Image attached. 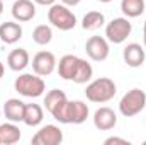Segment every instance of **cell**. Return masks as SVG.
I'll use <instances>...</instances> for the list:
<instances>
[{
  "label": "cell",
  "mask_w": 146,
  "mask_h": 145,
  "mask_svg": "<svg viewBox=\"0 0 146 145\" xmlns=\"http://www.w3.org/2000/svg\"><path fill=\"white\" fill-rule=\"evenodd\" d=\"M14 89H15L21 96L34 99V97H39V96L44 94L46 84H44L42 77L37 75V73H22V75H19V77L15 79Z\"/></svg>",
  "instance_id": "cell-4"
},
{
  "label": "cell",
  "mask_w": 146,
  "mask_h": 145,
  "mask_svg": "<svg viewBox=\"0 0 146 145\" xmlns=\"http://www.w3.org/2000/svg\"><path fill=\"white\" fill-rule=\"evenodd\" d=\"M51 39H53V31H51L49 26L39 24V26L34 28V31H33V41H34L36 44H39V46H46V44L51 43Z\"/></svg>",
  "instance_id": "cell-21"
},
{
  "label": "cell",
  "mask_w": 146,
  "mask_h": 145,
  "mask_svg": "<svg viewBox=\"0 0 146 145\" xmlns=\"http://www.w3.org/2000/svg\"><path fill=\"white\" fill-rule=\"evenodd\" d=\"M85 51H87V55H88L90 60H94V62H104V60H107L110 50H109V43H107L106 38L92 36L87 41V44H85Z\"/></svg>",
  "instance_id": "cell-10"
},
{
  "label": "cell",
  "mask_w": 146,
  "mask_h": 145,
  "mask_svg": "<svg viewBox=\"0 0 146 145\" xmlns=\"http://www.w3.org/2000/svg\"><path fill=\"white\" fill-rule=\"evenodd\" d=\"M22 133L19 126L12 121L0 125V145H14L21 140Z\"/></svg>",
  "instance_id": "cell-17"
},
{
  "label": "cell",
  "mask_w": 146,
  "mask_h": 145,
  "mask_svg": "<svg viewBox=\"0 0 146 145\" xmlns=\"http://www.w3.org/2000/svg\"><path fill=\"white\" fill-rule=\"evenodd\" d=\"M146 108V92L141 89H131L127 91L122 99L119 101V111L126 118H133L139 114Z\"/></svg>",
  "instance_id": "cell-6"
},
{
  "label": "cell",
  "mask_w": 146,
  "mask_h": 145,
  "mask_svg": "<svg viewBox=\"0 0 146 145\" xmlns=\"http://www.w3.org/2000/svg\"><path fill=\"white\" fill-rule=\"evenodd\" d=\"M63 99H66V94H65L63 91H60V89H53V91H49V92L46 94V97H44V108L48 109V111H51L58 103H61Z\"/></svg>",
  "instance_id": "cell-22"
},
{
  "label": "cell",
  "mask_w": 146,
  "mask_h": 145,
  "mask_svg": "<svg viewBox=\"0 0 146 145\" xmlns=\"http://www.w3.org/2000/svg\"><path fill=\"white\" fill-rule=\"evenodd\" d=\"M61 2H63L66 7H75V5H78L82 0H61Z\"/></svg>",
  "instance_id": "cell-25"
},
{
  "label": "cell",
  "mask_w": 146,
  "mask_h": 145,
  "mask_svg": "<svg viewBox=\"0 0 146 145\" xmlns=\"http://www.w3.org/2000/svg\"><path fill=\"white\" fill-rule=\"evenodd\" d=\"M99 2H102V3H109V2H112V0H99Z\"/></svg>",
  "instance_id": "cell-29"
},
{
  "label": "cell",
  "mask_w": 146,
  "mask_h": 145,
  "mask_svg": "<svg viewBox=\"0 0 146 145\" xmlns=\"http://www.w3.org/2000/svg\"><path fill=\"white\" fill-rule=\"evenodd\" d=\"M58 75L63 80H70L75 84H87L88 80H92L94 68L83 58H78L75 55H65L60 58Z\"/></svg>",
  "instance_id": "cell-1"
},
{
  "label": "cell",
  "mask_w": 146,
  "mask_h": 145,
  "mask_svg": "<svg viewBox=\"0 0 146 145\" xmlns=\"http://www.w3.org/2000/svg\"><path fill=\"white\" fill-rule=\"evenodd\" d=\"M2 12H3V3H2V0H0V15H2Z\"/></svg>",
  "instance_id": "cell-28"
},
{
  "label": "cell",
  "mask_w": 146,
  "mask_h": 145,
  "mask_svg": "<svg viewBox=\"0 0 146 145\" xmlns=\"http://www.w3.org/2000/svg\"><path fill=\"white\" fill-rule=\"evenodd\" d=\"M2 113L5 114V118L12 123H19V121H24V113H26V103H22L21 99H7Z\"/></svg>",
  "instance_id": "cell-14"
},
{
  "label": "cell",
  "mask_w": 146,
  "mask_h": 145,
  "mask_svg": "<svg viewBox=\"0 0 146 145\" xmlns=\"http://www.w3.org/2000/svg\"><path fill=\"white\" fill-rule=\"evenodd\" d=\"M51 116L63 123V125H82L87 121L90 109L83 101H68L63 99L61 103H58L54 108L49 111Z\"/></svg>",
  "instance_id": "cell-2"
},
{
  "label": "cell",
  "mask_w": 146,
  "mask_h": 145,
  "mask_svg": "<svg viewBox=\"0 0 146 145\" xmlns=\"http://www.w3.org/2000/svg\"><path fill=\"white\" fill-rule=\"evenodd\" d=\"M22 38V26L15 22H3L0 24V39L5 44H14Z\"/></svg>",
  "instance_id": "cell-16"
},
{
  "label": "cell",
  "mask_w": 146,
  "mask_h": 145,
  "mask_svg": "<svg viewBox=\"0 0 146 145\" xmlns=\"http://www.w3.org/2000/svg\"><path fill=\"white\" fill-rule=\"evenodd\" d=\"M117 92V87L114 84V80L109 77H100V79H95L92 80L87 89H85V96L90 103H97V104H104V103H109L110 99L115 96Z\"/></svg>",
  "instance_id": "cell-3"
},
{
  "label": "cell",
  "mask_w": 146,
  "mask_h": 145,
  "mask_svg": "<svg viewBox=\"0 0 146 145\" xmlns=\"http://www.w3.org/2000/svg\"><path fill=\"white\" fill-rule=\"evenodd\" d=\"M3 72H5V67H3V63L0 62V79L3 77Z\"/></svg>",
  "instance_id": "cell-27"
},
{
  "label": "cell",
  "mask_w": 146,
  "mask_h": 145,
  "mask_svg": "<svg viewBox=\"0 0 146 145\" xmlns=\"http://www.w3.org/2000/svg\"><path fill=\"white\" fill-rule=\"evenodd\" d=\"M143 41H145V50H146V21H145V26H143Z\"/></svg>",
  "instance_id": "cell-26"
},
{
  "label": "cell",
  "mask_w": 146,
  "mask_h": 145,
  "mask_svg": "<svg viewBox=\"0 0 146 145\" xmlns=\"http://www.w3.org/2000/svg\"><path fill=\"white\" fill-rule=\"evenodd\" d=\"M94 125L100 132H109V130H112L117 125V116H115L114 109L107 108V106L99 108L94 113Z\"/></svg>",
  "instance_id": "cell-12"
},
{
  "label": "cell",
  "mask_w": 146,
  "mask_h": 145,
  "mask_svg": "<svg viewBox=\"0 0 146 145\" xmlns=\"http://www.w3.org/2000/svg\"><path fill=\"white\" fill-rule=\"evenodd\" d=\"M131 31H133V24L129 22L127 17H115L106 26V38L114 44H121L129 38Z\"/></svg>",
  "instance_id": "cell-7"
},
{
  "label": "cell",
  "mask_w": 146,
  "mask_h": 145,
  "mask_svg": "<svg viewBox=\"0 0 146 145\" xmlns=\"http://www.w3.org/2000/svg\"><path fill=\"white\" fill-rule=\"evenodd\" d=\"M61 142H63V132L56 125L42 126L31 138V144L33 145H60Z\"/></svg>",
  "instance_id": "cell-8"
},
{
  "label": "cell",
  "mask_w": 146,
  "mask_h": 145,
  "mask_svg": "<svg viewBox=\"0 0 146 145\" xmlns=\"http://www.w3.org/2000/svg\"><path fill=\"white\" fill-rule=\"evenodd\" d=\"M44 118V111L42 108L36 104V103H31V104H26V113H24V123L27 126H37Z\"/></svg>",
  "instance_id": "cell-20"
},
{
  "label": "cell",
  "mask_w": 146,
  "mask_h": 145,
  "mask_svg": "<svg viewBox=\"0 0 146 145\" xmlns=\"http://www.w3.org/2000/svg\"><path fill=\"white\" fill-rule=\"evenodd\" d=\"M106 24V15L102 12H97V10H90L83 15L82 19V28L85 31H97L100 29L102 26Z\"/></svg>",
  "instance_id": "cell-18"
},
{
  "label": "cell",
  "mask_w": 146,
  "mask_h": 145,
  "mask_svg": "<svg viewBox=\"0 0 146 145\" xmlns=\"http://www.w3.org/2000/svg\"><path fill=\"white\" fill-rule=\"evenodd\" d=\"M112 144L129 145V140H126V138H119V137H109V138L104 140V145H112Z\"/></svg>",
  "instance_id": "cell-23"
},
{
  "label": "cell",
  "mask_w": 146,
  "mask_h": 145,
  "mask_svg": "<svg viewBox=\"0 0 146 145\" xmlns=\"http://www.w3.org/2000/svg\"><path fill=\"white\" fill-rule=\"evenodd\" d=\"M34 3L42 5V7H51L53 3H56V0H34Z\"/></svg>",
  "instance_id": "cell-24"
},
{
  "label": "cell",
  "mask_w": 146,
  "mask_h": 145,
  "mask_svg": "<svg viewBox=\"0 0 146 145\" xmlns=\"http://www.w3.org/2000/svg\"><path fill=\"white\" fill-rule=\"evenodd\" d=\"M31 62V56L27 53V50L24 48H17V50H12L7 56V65L10 70L14 72H22Z\"/></svg>",
  "instance_id": "cell-15"
},
{
  "label": "cell",
  "mask_w": 146,
  "mask_h": 145,
  "mask_svg": "<svg viewBox=\"0 0 146 145\" xmlns=\"http://www.w3.org/2000/svg\"><path fill=\"white\" fill-rule=\"evenodd\" d=\"M36 15V3L33 0H15L12 3V17L17 22L33 21Z\"/></svg>",
  "instance_id": "cell-11"
},
{
  "label": "cell",
  "mask_w": 146,
  "mask_h": 145,
  "mask_svg": "<svg viewBox=\"0 0 146 145\" xmlns=\"http://www.w3.org/2000/svg\"><path fill=\"white\" fill-rule=\"evenodd\" d=\"M122 58L124 62L127 63V67L131 68H138L145 63L146 60V53H145V48L138 43H129L124 51H122Z\"/></svg>",
  "instance_id": "cell-13"
},
{
  "label": "cell",
  "mask_w": 146,
  "mask_h": 145,
  "mask_svg": "<svg viewBox=\"0 0 146 145\" xmlns=\"http://www.w3.org/2000/svg\"><path fill=\"white\" fill-rule=\"evenodd\" d=\"M48 21L60 31H72L76 26V15L65 3H53L48 9Z\"/></svg>",
  "instance_id": "cell-5"
},
{
  "label": "cell",
  "mask_w": 146,
  "mask_h": 145,
  "mask_svg": "<svg viewBox=\"0 0 146 145\" xmlns=\"http://www.w3.org/2000/svg\"><path fill=\"white\" fill-rule=\"evenodd\" d=\"M56 56L51 51H39L33 56V70L41 77H48L56 68Z\"/></svg>",
  "instance_id": "cell-9"
},
{
  "label": "cell",
  "mask_w": 146,
  "mask_h": 145,
  "mask_svg": "<svg viewBox=\"0 0 146 145\" xmlns=\"http://www.w3.org/2000/svg\"><path fill=\"white\" fill-rule=\"evenodd\" d=\"M145 0H121V10L127 19L139 17L145 12Z\"/></svg>",
  "instance_id": "cell-19"
},
{
  "label": "cell",
  "mask_w": 146,
  "mask_h": 145,
  "mask_svg": "<svg viewBox=\"0 0 146 145\" xmlns=\"http://www.w3.org/2000/svg\"><path fill=\"white\" fill-rule=\"evenodd\" d=\"M0 118H2V109H0Z\"/></svg>",
  "instance_id": "cell-30"
}]
</instances>
